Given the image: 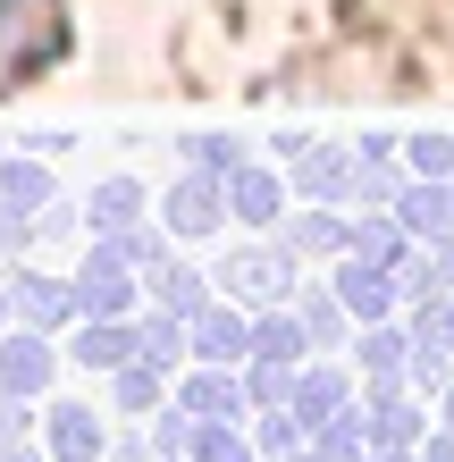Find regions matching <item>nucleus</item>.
Listing matches in <instances>:
<instances>
[{"mask_svg": "<svg viewBox=\"0 0 454 462\" xmlns=\"http://www.w3.org/2000/svg\"><path fill=\"white\" fill-rule=\"evenodd\" d=\"M93 446H101V429H93L85 412H60V454H68V462H93Z\"/></svg>", "mask_w": 454, "mask_h": 462, "instance_id": "f257e3e1", "label": "nucleus"}]
</instances>
